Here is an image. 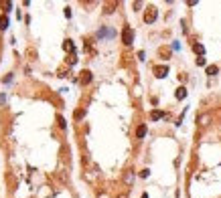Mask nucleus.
I'll return each mask as SVG.
<instances>
[{
	"mask_svg": "<svg viewBox=\"0 0 221 198\" xmlns=\"http://www.w3.org/2000/svg\"><path fill=\"white\" fill-rule=\"evenodd\" d=\"M63 47H65V51L73 53V43H71V40H65V45H63Z\"/></svg>",
	"mask_w": 221,
	"mask_h": 198,
	"instance_id": "1a4fd4ad",
	"label": "nucleus"
},
{
	"mask_svg": "<svg viewBox=\"0 0 221 198\" xmlns=\"http://www.w3.org/2000/svg\"><path fill=\"white\" fill-rule=\"evenodd\" d=\"M91 81V73L89 71H83V73H81V83H89Z\"/></svg>",
	"mask_w": 221,
	"mask_h": 198,
	"instance_id": "39448f33",
	"label": "nucleus"
},
{
	"mask_svg": "<svg viewBox=\"0 0 221 198\" xmlns=\"http://www.w3.org/2000/svg\"><path fill=\"white\" fill-rule=\"evenodd\" d=\"M122 40H124V45H132V40H134V33H132L130 26H124V30H122Z\"/></svg>",
	"mask_w": 221,
	"mask_h": 198,
	"instance_id": "f257e3e1",
	"label": "nucleus"
},
{
	"mask_svg": "<svg viewBox=\"0 0 221 198\" xmlns=\"http://www.w3.org/2000/svg\"><path fill=\"white\" fill-rule=\"evenodd\" d=\"M136 136H138V137H144V136H146V125H140V127H138V130H136Z\"/></svg>",
	"mask_w": 221,
	"mask_h": 198,
	"instance_id": "423d86ee",
	"label": "nucleus"
},
{
	"mask_svg": "<svg viewBox=\"0 0 221 198\" xmlns=\"http://www.w3.org/2000/svg\"><path fill=\"white\" fill-rule=\"evenodd\" d=\"M185 97H187V89H185V87H179V89H176V99H185Z\"/></svg>",
	"mask_w": 221,
	"mask_h": 198,
	"instance_id": "20e7f679",
	"label": "nucleus"
},
{
	"mask_svg": "<svg viewBox=\"0 0 221 198\" xmlns=\"http://www.w3.org/2000/svg\"><path fill=\"white\" fill-rule=\"evenodd\" d=\"M156 14H158V12H156V8H154V6H150V8H148L146 10V14H144V23H154V20H156Z\"/></svg>",
	"mask_w": 221,
	"mask_h": 198,
	"instance_id": "f03ea898",
	"label": "nucleus"
},
{
	"mask_svg": "<svg viewBox=\"0 0 221 198\" xmlns=\"http://www.w3.org/2000/svg\"><path fill=\"white\" fill-rule=\"evenodd\" d=\"M162 115H165V113H162V111H158V109H156V111H152V119H160Z\"/></svg>",
	"mask_w": 221,
	"mask_h": 198,
	"instance_id": "9b49d317",
	"label": "nucleus"
},
{
	"mask_svg": "<svg viewBox=\"0 0 221 198\" xmlns=\"http://www.w3.org/2000/svg\"><path fill=\"white\" fill-rule=\"evenodd\" d=\"M217 71H219V69H217L215 65H209V67H207V75H217Z\"/></svg>",
	"mask_w": 221,
	"mask_h": 198,
	"instance_id": "0eeeda50",
	"label": "nucleus"
},
{
	"mask_svg": "<svg viewBox=\"0 0 221 198\" xmlns=\"http://www.w3.org/2000/svg\"><path fill=\"white\" fill-rule=\"evenodd\" d=\"M0 28H2V30H4V28H8V18H6V16L0 18Z\"/></svg>",
	"mask_w": 221,
	"mask_h": 198,
	"instance_id": "6e6552de",
	"label": "nucleus"
},
{
	"mask_svg": "<svg viewBox=\"0 0 221 198\" xmlns=\"http://www.w3.org/2000/svg\"><path fill=\"white\" fill-rule=\"evenodd\" d=\"M166 73H168V67H166V65L154 67V75H156V77H166Z\"/></svg>",
	"mask_w": 221,
	"mask_h": 198,
	"instance_id": "7ed1b4c3",
	"label": "nucleus"
},
{
	"mask_svg": "<svg viewBox=\"0 0 221 198\" xmlns=\"http://www.w3.org/2000/svg\"><path fill=\"white\" fill-rule=\"evenodd\" d=\"M2 6H4L6 10H10V8H12V2H4V4H2Z\"/></svg>",
	"mask_w": 221,
	"mask_h": 198,
	"instance_id": "f8f14e48",
	"label": "nucleus"
},
{
	"mask_svg": "<svg viewBox=\"0 0 221 198\" xmlns=\"http://www.w3.org/2000/svg\"><path fill=\"white\" fill-rule=\"evenodd\" d=\"M193 49H195V53H199V55H203V53H205V49H203V45H195V47H193Z\"/></svg>",
	"mask_w": 221,
	"mask_h": 198,
	"instance_id": "9d476101",
	"label": "nucleus"
}]
</instances>
